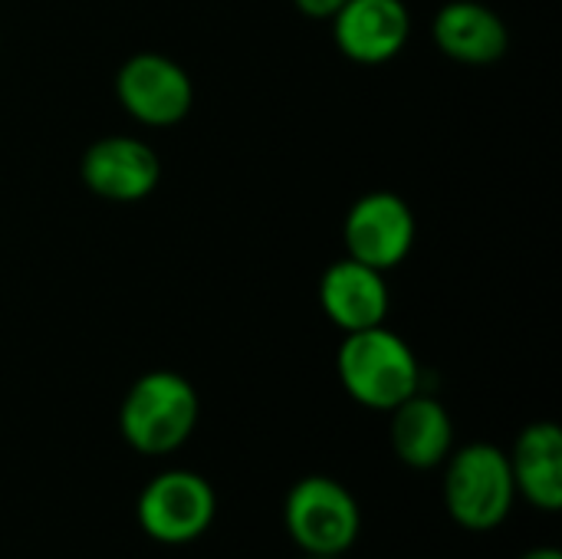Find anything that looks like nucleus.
Here are the masks:
<instances>
[{
	"instance_id": "obj_11",
	"label": "nucleus",
	"mask_w": 562,
	"mask_h": 559,
	"mask_svg": "<svg viewBox=\"0 0 562 559\" xmlns=\"http://www.w3.org/2000/svg\"><path fill=\"white\" fill-rule=\"evenodd\" d=\"M438 49L464 66H491L504 59L510 46V30L497 10L481 0H451L435 16Z\"/></svg>"
},
{
	"instance_id": "obj_9",
	"label": "nucleus",
	"mask_w": 562,
	"mask_h": 559,
	"mask_svg": "<svg viewBox=\"0 0 562 559\" xmlns=\"http://www.w3.org/2000/svg\"><path fill=\"white\" fill-rule=\"evenodd\" d=\"M329 20L339 53L362 66L395 59L412 36L405 0H346Z\"/></svg>"
},
{
	"instance_id": "obj_10",
	"label": "nucleus",
	"mask_w": 562,
	"mask_h": 559,
	"mask_svg": "<svg viewBox=\"0 0 562 559\" xmlns=\"http://www.w3.org/2000/svg\"><path fill=\"white\" fill-rule=\"evenodd\" d=\"M319 303L326 310V316L342 329V333H356V329H369V326H382L389 316V283L385 273L359 264L352 257L336 260L323 280H319Z\"/></svg>"
},
{
	"instance_id": "obj_15",
	"label": "nucleus",
	"mask_w": 562,
	"mask_h": 559,
	"mask_svg": "<svg viewBox=\"0 0 562 559\" xmlns=\"http://www.w3.org/2000/svg\"><path fill=\"white\" fill-rule=\"evenodd\" d=\"M520 559H562V554L557 547H533V550H527Z\"/></svg>"
},
{
	"instance_id": "obj_12",
	"label": "nucleus",
	"mask_w": 562,
	"mask_h": 559,
	"mask_svg": "<svg viewBox=\"0 0 562 559\" xmlns=\"http://www.w3.org/2000/svg\"><path fill=\"white\" fill-rule=\"evenodd\" d=\"M517 497L543 514L562 507V432L557 422L527 425L507 455Z\"/></svg>"
},
{
	"instance_id": "obj_13",
	"label": "nucleus",
	"mask_w": 562,
	"mask_h": 559,
	"mask_svg": "<svg viewBox=\"0 0 562 559\" xmlns=\"http://www.w3.org/2000/svg\"><path fill=\"white\" fill-rule=\"evenodd\" d=\"M392 451L412 471H431L448 461L454 451V422L448 409L415 392L402 405L392 409Z\"/></svg>"
},
{
	"instance_id": "obj_4",
	"label": "nucleus",
	"mask_w": 562,
	"mask_h": 559,
	"mask_svg": "<svg viewBox=\"0 0 562 559\" xmlns=\"http://www.w3.org/2000/svg\"><path fill=\"white\" fill-rule=\"evenodd\" d=\"M283 527L303 557H346L362 534V511L346 484L310 474L290 488Z\"/></svg>"
},
{
	"instance_id": "obj_8",
	"label": "nucleus",
	"mask_w": 562,
	"mask_h": 559,
	"mask_svg": "<svg viewBox=\"0 0 562 559\" xmlns=\"http://www.w3.org/2000/svg\"><path fill=\"white\" fill-rule=\"evenodd\" d=\"M79 178L92 194H99L105 201L132 204V201L148 198L158 188L161 161H158L155 148L142 138L105 135L82 152Z\"/></svg>"
},
{
	"instance_id": "obj_16",
	"label": "nucleus",
	"mask_w": 562,
	"mask_h": 559,
	"mask_svg": "<svg viewBox=\"0 0 562 559\" xmlns=\"http://www.w3.org/2000/svg\"><path fill=\"white\" fill-rule=\"evenodd\" d=\"M303 559H342V557H303Z\"/></svg>"
},
{
	"instance_id": "obj_6",
	"label": "nucleus",
	"mask_w": 562,
	"mask_h": 559,
	"mask_svg": "<svg viewBox=\"0 0 562 559\" xmlns=\"http://www.w3.org/2000/svg\"><path fill=\"white\" fill-rule=\"evenodd\" d=\"M115 96L135 122L165 128L191 112L194 82L171 56L135 53L115 72Z\"/></svg>"
},
{
	"instance_id": "obj_2",
	"label": "nucleus",
	"mask_w": 562,
	"mask_h": 559,
	"mask_svg": "<svg viewBox=\"0 0 562 559\" xmlns=\"http://www.w3.org/2000/svg\"><path fill=\"white\" fill-rule=\"evenodd\" d=\"M201 399L198 389L168 369L145 372L132 382L119 409V432L128 448L148 458L178 451L198 428Z\"/></svg>"
},
{
	"instance_id": "obj_14",
	"label": "nucleus",
	"mask_w": 562,
	"mask_h": 559,
	"mask_svg": "<svg viewBox=\"0 0 562 559\" xmlns=\"http://www.w3.org/2000/svg\"><path fill=\"white\" fill-rule=\"evenodd\" d=\"M293 3H296L300 13H306V16H313V20H329L346 0H293Z\"/></svg>"
},
{
	"instance_id": "obj_3",
	"label": "nucleus",
	"mask_w": 562,
	"mask_h": 559,
	"mask_svg": "<svg viewBox=\"0 0 562 559\" xmlns=\"http://www.w3.org/2000/svg\"><path fill=\"white\" fill-rule=\"evenodd\" d=\"M517 504L507 451L491 441H471L445 461V507L448 517L471 530L491 534L507 524Z\"/></svg>"
},
{
	"instance_id": "obj_7",
	"label": "nucleus",
	"mask_w": 562,
	"mask_h": 559,
	"mask_svg": "<svg viewBox=\"0 0 562 559\" xmlns=\"http://www.w3.org/2000/svg\"><path fill=\"white\" fill-rule=\"evenodd\" d=\"M346 257L369 264L375 270L398 267L415 247V214L405 198L395 191H369L362 194L342 224Z\"/></svg>"
},
{
	"instance_id": "obj_1",
	"label": "nucleus",
	"mask_w": 562,
	"mask_h": 559,
	"mask_svg": "<svg viewBox=\"0 0 562 559\" xmlns=\"http://www.w3.org/2000/svg\"><path fill=\"white\" fill-rule=\"evenodd\" d=\"M336 372L346 395L372 412H392L422 392V366L412 346L385 323L346 333L336 353Z\"/></svg>"
},
{
	"instance_id": "obj_5",
	"label": "nucleus",
	"mask_w": 562,
	"mask_h": 559,
	"mask_svg": "<svg viewBox=\"0 0 562 559\" xmlns=\"http://www.w3.org/2000/svg\"><path fill=\"white\" fill-rule=\"evenodd\" d=\"M138 527L165 547H184L201 540L217 517V494L207 478L194 471H161L155 474L135 504Z\"/></svg>"
}]
</instances>
